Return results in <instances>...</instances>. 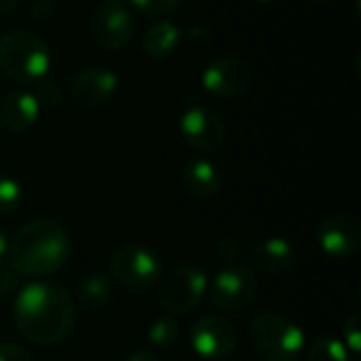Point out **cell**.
<instances>
[{
	"mask_svg": "<svg viewBox=\"0 0 361 361\" xmlns=\"http://www.w3.org/2000/svg\"><path fill=\"white\" fill-rule=\"evenodd\" d=\"M30 93L34 95V99L38 102L40 108H53V106H57L61 102V89H59V85L55 80H49L47 76L40 78L38 82H34Z\"/></svg>",
	"mask_w": 361,
	"mask_h": 361,
	"instance_id": "cell-22",
	"label": "cell"
},
{
	"mask_svg": "<svg viewBox=\"0 0 361 361\" xmlns=\"http://www.w3.org/2000/svg\"><path fill=\"white\" fill-rule=\"evenodd\" d=\"M222 171L207 159H192L182 169V184L195 199H212L222 188Z\"/></svg>",
	"mask_w": 361,
	"mask_h": 361,
	"instance_id": "cell-16",
	"label": "cell"
},
{
	"mask_svg": "<svg viewBox=\"0 0 361 361\" xmlns=\"http://www.w3.org/2000/svg\"><path fill=\"white\" fill-rule=\"evenodd\" d=\"M182 40V30L169 19H159L142 36V51L148 57L161 59L171 55Z\"/></svg>",
	"mask_w": 361,
	"mask_h": 361,
	"instance_id": "cell-17",
	"label": "cell"
},
{
	"mask_svg": "<svg viewBox=\"0 0 361 361\" xmlns=\"http://www.w3.org/2000/svg\"><path fill=\"white\" fill-rule=\"evenodd\" d=\"M343 345L349 351V355H360L361 353V315L355 311L345 319L343 326Z\"/></svg>",
	"mask_w": 361,
	"mask_h": 361,
	"instance_id": "cell-23",
	"label": "cell"
},
{
	"mask_svg": "<svg viewBox=\"0 0 361 361\" xmlns=\"http://www.w3.org/2000/svg\"><path fill=\"white\" fill-rule=\"evenodd\" d=\"M313 2H332V0H313Z\"/></svg>",
	"mask_w": 361,
	"mask_h": 361,
	"instance_id": "cell-33",
	"label": "cell"
},
{
	"mask_svg": "<svg viewBox=\"0 0 361 361\" xmlns=\"http://www.w3.org/2000/svg\"><path fill=\"white\" fill-rule=\"evenodd\" d=\"M125 361H159V357L148 351H133L125 357Z\"/></svg>",
	"mask_w": 361,
	"mask_h": 361,
	"instance_id": "cell-29",
	"label": "cell"
},
{
	"mask_svg": "<svg viewBox=\"0 0 361 361\" xmlns=\"http://www.w3.org/2000/svg\"><path fill=\"white\" fill-rule=\"evenodd\" d=\"M180 338V326L171 315L154 319L148 328V341L159 349H171Z\"/></svg>",
	"mask_w": 361,
	"mask_h": 361,
	"instance_id": "cell-19",
	"label": "cell"
},
{
	"mask_svg": "<svg viewBox=\"0 0 361 361\" xmlns=\"http://www.w3.org/2000/svg\"><path fill=\"white\" fill-rule=\"evenodd\" d=\"M53 15V2L51 0H36L32 6V17L34 21H44Z\"/></svg>",
	"mask_w": 361,
	"mask_h": 361,
	"instance_id": "cell-28",
	"label": "cell"
},
{
	"mask_svg": "<svg viewBox=\"0 0 361 361\" xmlns=\"http://www.w3.org/2000/svg\"><path fill=\"white\" fill-rule=\"evenodd\" d=\"M51 68V49L30 30H11L0 38V70L15 82L34 85Z\"/></svg>",
	"mask_w": 361,
	"mask_h": 361,
	"instance_id": "cell-3",
	"label": "cell"
},
{
	"mask_svg": "<svg viewBox=\"0 0 361 361\" xmlns=\"http://www.w3.org/2000/svg\"><path fill=\"white\" fill-rule=\"evenodd\" d=\"M317 245L332 260H349L361 247V222L351 214H334L317 228Z\"/></svg>",
	"mask_w": 361,
	"mask_h": 361,
	"instance_id": "cell-12",
	"label": "cell"
},
{
	"mask_svg": "<svg viewBox=\"0 0 361 361\" xmlns=\"http://www.w3.org/2000/svg\"><path fill=\"white\" fill-rule=\"evenodd\" d=\"M349 351L338 338H317L307 353V361H349Z\"/></svg>",
	"mask_w": 361,
	"mask_h": 361,
	"instance_id": "cell-20",
	"label": "cell"
},
{
	"mask_svg": "<svg viewBox=\"0 0 361 361\" xmlns=\"http://www.w3.org/2000/svg\"><path fill=\"white\" fill-rule=\"evenodd\" d=\"M6 250H8V237L0 231V262H2V258L6 256Z\"/></svg>",
	"mask_w": 361,
	"mask_h": 361,
	"instance_id": "cell-31",
	"label": "cell"
},
{
	"mask_svg": "<svg viewBox=\"0 0 361 361\" xmlns=\"http://www.w3.org/2000/svg\"><path fill=\"white\" fill-rule=\"evenodd\" d=\"M127 4L135 6L144 17H165L173 13L182 0H127Z\"/></svg>",
	"mask_w": 361,
	"mask_h": 361,
	"instance_id": "cell-24",
	"label": "cell"
},
{
	"mask_svg": "<svg viewBox=\"0 0 361 361\" xmlns=\"http://www.w3.org/2000/svg\"><path fill=\"white\" fill-rule=\"evenodd\" d=\"M110 275L118 286L131 292H146L159 283L161 258L148 245L129 243L112 254Z\"/></svg>",
	"mask_w": 361,
	"mask_h": 361,
	"instance_id": "cell-5",
	"label": "cell"
},
{
	"mask_svg": "<svg viewBox=\"0 0 361 361\" xmlns=\"http://www.w3.org/2000/svg\"><path fill=\"white\" fill-rule=\"evenodd\" d=\"M218 256L220 260H224L226 264H235L237 256H239V245L235 239H224L218 247Z\"/></svg>",
	"mask_w": 361,
	"mask_h": 361,
	"instance_id": "cell-26",
	"label": "cell"
},
{
	"mask_svg": "<svg viewBox=\"0 0 361 361\" xmlns=\"http://www.w3.org/2000/svg\"><path fill=\"white\" fill-rule=\"evenodd\" d=\"M118 89V76L104 68H85L70 80V95L82 108L106 106Z\"/></svg>",
	"mask_w": 361,
	"mask_h": 361,
	"instance_id": "cell-13",
	"label": "cell"
},
{
	"mask_svg": "<svg viewBox=\"0 0 361 361\" xmlns=\"http://www.w3.org/2000/svg\"><path fill=\"white\" fill-rule=\"evenodd\" d=\"M13 283H15V271L8 264L0 262V298H4L11 292Z\"/></svg>",
	"mask_w": 361,
	"mask_h": 361,
	"instance_id": "cell-27",
	"label": "cell"
},
{
	"mask_svg": "<svg viewBox=\"0 0 361 361\" xmlns=\"http://www.w3.org/2000/svg\"><path fill=\"white\" fill-rule=\"evenodd\" d=\"M40 114V106L30 91H11L0 99V125L6 131H27Z\"/></svg>",
	"mask_w": 361,
	"mask_h": 361,
	"instance_id": "cell-15",
	"label": "cell"
},
{
	"mask_svg": "<svg viewBox=\"0 0 361 361\" xmlns=\"http://www.w3.org/2000/svg\"><path fill=\"white\" fill-rule=\"evenodd\" d=\"M17 4H19V0H0V17L13 13L17 8Z\"/></svg>",
	"mask_w": 361,
	"mask_h": 361,
	"instance_id": "cell-30",
	"label": "cell"
},
{
	"mask_svg": "<svg viewBox=\"0 0 361 361\" xmlns=\"http://www.w3.org/2000/svg\"><path fill=\"white\" fill-rule=\"evenodd\" d=\"M76 300L85 311H102L112 300V281L106 273L87 275L76 290Z\"/></svg>",
	"mask_w": 361,
	"mask_h": 361,
	"instance_id": "cell-18",
	"label": "cell"
},
{
	"mask_svg": "<svg viewBox=\"0 0 361 361\" xmlns=\"http://www.w3.org/2000/svg\"><path fill=\"white\" fill-rule=\"evenodd\" d=\"M209 279L192 264H180L171 269L159 283V302L171 315H182L197 309L207 296Z\"/></svg>",
	"mask_w": 361,
	"mask_h": 361,
	"instance_id": "cell-6",
	"label": "cell"
},
{
	"mask_svg": "<svg viewBox=\"0 0 361 361\" xmlns=\"http://www.w3.org/2000/svg\"><path fill=\"white\" fill-rule=\"evenodd\" d=\"M258 2H273V0H258Z\"/></svg>",
	"mask_w": 361,
	"mask_h": 361,
	"instance_id": "cell-34",
	"label": "cell"
},
{
	"mask_svg": "<svg viewBox=\"0 0 361 361\" xmlns=\"http://www.w3.org/2000/svg\"><path fill=\"white\" fill-rule=\"evenodd\" d=\"M0 361H34V355L15 343H2L0 345Z\"/></svg>",
	"mask_w": 361,
	"mask_h": 361,
	"instance_id": "cell-25",
	"label": "cell"
},
{
	"mask_svg": "<svg viewBox=\"0 0 361 361\" xmlns=\"http://www.w3.org/2000/svg\"><path fill=\"white\" fill-rule=\"evenodd\" d=\"M180 135L192 150L214 152L224 144L226 127L216 110L203 104H192L180 116Z\"/></svg>",
	"mask_w": 361,
	"mask_h": 361,
	"instance_id": "cell-8",
	"label": "cell"
},
{
	"mask_svg": "<svg viewBox=\"0 0 361 361\" xmlns=\"http://www.w3.org/2000/svg\"><path fill=\"white\" fill-rule=\"evenodd\" d=\"M250 338L264 361H298L305 351V332L279 313H262L252 322Z\"/></svg>",
	"mask_w": 361,
	"mask_h": 361,
	"instance_id": "cell-4",
	"label": "cell"
},
{
	"mask_svg": "<svg viewBox=\"0 0 361 361\" xmlns=\"http://www.w3.org/2000/svg\"><path fill=\"white\" fill-rule=\"evenodd\" d=\"M108 2H121V4H125V6H127V0H108Z\"/></svg>",
	"mask_w": 361,
	"mask_h": 361,
	"instance_id": "cell-32",
	"label": "cell"
},
{
	"mask_svg": "<svg viewBox=\"0 0 361 361\" xmlns=\"http://www.w3.org/2000/svg\"><path fill=\"white\" fill-rule=\"evenodd\" d=\"M72 254L70 233L55 220L36 218L25 222L8 239V267L25 277L57 273Z\"/></svg>",
	"mask_w": 361,
	"mask_h": 361,
	"instance_id": "cell-2",
	"label": "cell"
},
{
	"mask_svg": "<svg viewBox=\"0 0 361 361\" xmlns=\"http://www.w3.org/2000/svg\"><path fill=\"white\" fill-rule=\"evenodd\" d=\"M209 300L218 311L241 313L258 296V277L250 267L226 264L207 288Z\"/></svg>",
	"mask_w": 361,
	"mask_h": 361,
	"instance_id": "cell-7",
	"label": "cell"
},
{
	"mask_svg": "<svg viewBox=\"0 0 361 361\" xmlns=\"http://www.w3.org/2000/svg\"><path fill=\"white\" fill-rule=\"evenodd\" d=\"M13 315L19 334L38 347L66 341L76 322L72 294L53 281L27 283L15 298Z\"/></svg>",
	"mask_w": 361,
	"mask_h": 361,
	"instance_id": "cell-1",
	"label": "cell"
},
{
	"mask_svg": "<svg viewBox=\"0 0 361 361\" xmlns=\"http://www.w3.org/2000/svg\"><path fill=\"white\" fill-rule=\"evenodd\" d=\"M51 2H53V0H51Z\"/></svg>",
	"mask_w": 361,
	"mask_h": 361,
	"instance_id": "cell-35",
	"label": "cell"
},
{
	"mask_svg": "<svg viewBox=\"0 0 361 361\" xmlns=\"http://www.w3.org/2000/svg\"><path fill=\"white\" fill-rule=\"evenodd\" d=\"M252 80H254L252 66L245 59L233 55H224L209 61L201 76L203 89L207 93L226 99L243 95L252 87Z\"/></svg>",
	"mask_w": 361,
	"mask_h": 361,
	"instance_id": "cell-9",
	"label": "cell"
},
{
	"mask_svg": "<svg viewBox=\"0 0 361 361\" xmlns=\"http://www.w3.org/2000/svg\"><path fill=\"white\" fill-rule=\"evenodd\" d=\"M239 334L235 326L222 317L205 315L190 328V347L199 357L218 361L233 355L237 349Z\"/></svg>",
	"mask_w": 361,
	"mask_h": 361,
	"instance_id": "cell-11",
	"label": "cell"
},
{
	"mask_svg": "<svg viewBox=\"0 0 361 361\" xmlns=\"http://www.w3.org/2000/svg\"><path fill=\"white\" fill-rule=\"evenodd\" d=\"M135 30V19L129 6L121 2H104L91 17V38L106 51L123 49Z\"/></svg>",
	"mask_w": 361,
	"mask_h": 361,
	"instance_id": "cell-10",
	"label": "cell"
},
{
	"mask_svg": "<svg viewBox=\"0 0 361 361\" xmlns=\"http://www.w3.org/2000/svg\"><path fill=\"white\" fill-rule=\"evenodd\" d=\"M252 264L271 277H281L290 273L296 264V250L283 237H269L256 243L250 252Z\"/></svg>",
	"mask_w": 361,
	"mask_h": 361,
	"instance_id": "cell-14",
	"label": "cell"
},
{
	"mask_svg": "<svg viewBox=\"0 0 361 361\" xmlns=\"http://www.w3.org/2000/svg\"><path fill=\"white\" fill-rule=\"evenodd\" d=\"M23 199L21 184L11 176H0V216L13 214Z\"/></svg>",
	"mask_w": 361,
	"mask_h": 361,
	"instance_id": "cell-21",
	"label": "cell"
}]
</instances>
